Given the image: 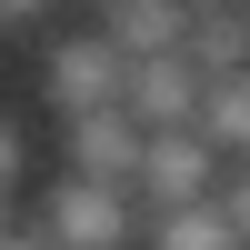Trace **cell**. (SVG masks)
Masks as SVG:
<instances>
[{
    "instance_id": "cell-9",
    "label": "cell",
    "mask_w": 250,
    "mask_h": 250,
    "mask_svg": "<svg viewBox=\"0 0 250 250\" xmlns=\"http://www.w3.org/2000/svg\"><path fill=\"white\" fill-rule=\"evenodd\" d=\"M190 130L210 140L220 160H250V70H230V80L200 90V120H190Z\"/></svg>"
},
{
    "instance_id": "cell-13",
    "label": "cell",
    "mask_w": 250,
    "mask_h": 250,
    "mask_svg": "<svg viewBox=\"0 0 250 250\" xmlns=\"http://www.w3.org/2000/svg\"><path fill=\"white\" fill-rule=\"evenodd\" d=\"M0 250H60V240H50V230H40V220H30V230H10Z\"/></svg>"
},
{
    "instance_id": "cell-5",
    "label": "cell",
    "mask_w": 250,
    "mask_h": 250,
    "mask_svg": "<svg viewBox=\"0 0 250 250\" xmlns=\"http://www.w3.org/2000/svg\"><path fill=\"white\" fill-rule=\"evenodd\" d=\"M200 90H210V70H200L190 50H170V60H130L120 110H130L140 130H190V120H200Z\"/></svg>"
},
{
    "instance_id": "cell-2",
    "label": "cell",
    "mask_w": 250,
    "mask_h": 250,
    "mask_svg": "<svg viewBox=\"0 0 250 250\" xmlns=\"http://www.w3.org/2000/svg\"><path fill=\"white\" fill-rule=\"evenodd\" d=\"M40 80H50V110L60 120H80V110H110L120 90H130V50H120L110 30H60L50 50H40Z\"/></svg>"
},
{
    "instance_id": "cell-8",
    "label": "cell",
    "mask_w": 250,
    "mask_h": 250,
    "mask_svg": "<svg viewBox=\"0 0 250 250\" xmlns=\"http://www.w3.org/2000/svg\"><path fill=\"white\" fill-rule=\"evenodd\" d=\"M140 250H250V240L230 230V210H220V200H190V210H150Z\"/></svg>"
},
{
    "instance_id": "cell-10",
    "label": "cell",
    "mask_w": 250,
    "mask_h": 250,
    "mask_svg": "<svg viewBox=\"0 0 250 250\" xmlns=\"http://www.w3.org/2000/svg\"><path fill=\"white\" fill-rule=\"evenodd\" d=\"M220 210H230V230L250 240V160H240V170H230V180H220Z\"/></svg>"
},
{
    "instance_id": "cell-14",
    "label": "cell",
    "mask_w": 250,
    "mask_h": 250,
    "mask_svg": "<svg viewBox=\"0 0 250 250\" xmlns=\"http://www.w3.org/2000/svg\"><path fill=\"white\" fill-rule=\"evenodd\" d=\"M10 230H20V220H10V200H0V240H10Z\"/></svg>"
},
{
    "instance_id": "cell-1",
    "label": "cell",
    "mask_w": 250,
    "mask_h": 250,
    "mask_svg": "<svg viewBox=\"0 0 250 250\" xmlns=\"http://www.w3.org/2000/svg\"><path fill=\"white\" fill-rule=\"evenodd\" d=\"M40 230H50L60 250H140V190H120V180H80L60 170L50 190H40Z\"/></svg>"
},
{
    "instance_id": "cell-6",
    "label": "cell",
    "mask_w": 250,
    "mask_h": 250,
    "mask_svg": "<svg viewBox=\"0 0 250 250\" xmlns=\"http://www.w3.org/2000/svg\"><path fill=\"white\" fill-rule=\"evenodd\" d=\"M100 30L130 60H170V50H190V0H100Z\"/></svg>"
},
{
    "instance_id": "cell-11",
    "label": "cell",
    "mask_w": 250,
    "mask_h": 250,
    "mask_svg": "<svg viewBox=\"0 0 250 250\" xmlns=\"http://www.w3.org/2000/svg\"><path fill=\"white\" fill-rule=\"evenodd\" d=\"M20 190V130H10V110H0V200Z\"/></svg>"
},
{
    "instance_id": "cell-7",
    "label": "cell",
    "mask_w": 250,
    "mask_h": 250,
    "mask_svg": "<svg viewBox=\"0 0 250 250\" xmlns=\"http://www.w3.org/2000/svg\"><path fill=\"white\" fill-rule=\"evenodd\" d=\"M190 60L210 80L250 70V0H200V10H190Z\"/></svg>"
},
{
    "instance_id": "cell-12",
    "label": "cell",
    "mask_w": 250,
    "mask_h": 250,
    "mask_svg": "<svg viewBox=\"0 0 250 250\" xmlns=\"http://www.w3.org/2000/svg\"><path fill=\"white\" fill-rule=\"evenodd\" d=\"M40 10H60V0H0V30H30Z\"/></svg>"
},
{
    "instance_id": "cell-3",
    "label": "cell",
    "mask_w": 250,
    "mask_h": 250,
    "mask_svg": "<svg viewBox=\"0 0 250 250\" xmlns=\"http://www.w3.org/2000/svg\"><path fill=\"white\" fill-rule=\"evenodd\" d=\"M220 180H230V160H220L200 130H150L130 190H140V210H190V200H220Z\"/></svg>"
},
{
    "instance_id": "cell-4",
    "label": "cell",
    "mask_w": 250,
    "mask_h": 250,
    "mask_svg": "<svg viewBox=\"0 0 250 250\" xmlns=\"http://www.w3.org/2000/svg\"><path fill=\"white\" fill-rule=\"evenodd\" d=\"M140 150H150V130H140L120 100L60 120V170H80V180H120V190H130V180H140Z\"/></svg>"
},
{
    "instance_id": "cell-15",
    "label": "cell",
    "mask_w": 250,
    "mask_h": 250,
    "mask_svg": "<svg viewBox=\"0 0 250 250\" xmlns=\"http://www.w3.org/2000/svg\"><path fill=\"white\" fill-rule=\"evenodd\" d=\"M190 10H200V0H190Z\"/></svg>"
}]
</instances>
